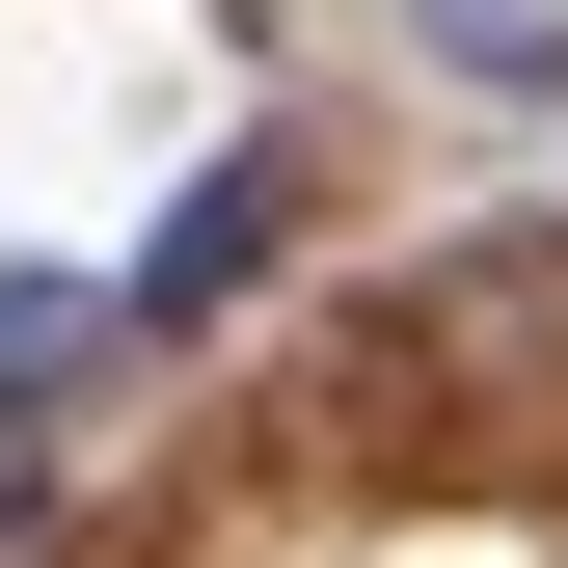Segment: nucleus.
I'll list each match as a JSON object with an SVG mask.
<instances>
[{"label": "nucleus", "mask_w": 568, "mask_h": 568, "mask_svg": "<svg viewBox=\"0 0 568 568\" xmlns=\"http://www.w3.org/2000/svg\"><path fill=\"white\" fill-rule=\"evenodd\" d=\"M379 352H434V379H568V244H460Z\"/></svg>", "instance_id": "nucleus-1"}, {"label": "nucleus", "mask_w": 568, "mask_h": 568, "mask_svg": "<svg viewBox=\"0 0 568 568\" xmlns=\"http://www.w3.org/2000/svg\"><path fill=\"white\" fill-rule=\"evenodd\" d=\"M244 271H271V163H217V190H190V217H163V244H135V298H163V325H190V298H244Z\"/></svg>", "instance_id": "nucleus-2"}]
</instances>
